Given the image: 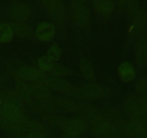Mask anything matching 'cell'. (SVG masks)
I'll return each mask as SVG.
<instances>
[{
  "mask_svg": "<svg viewBox=\"0 0 147 138\" xmlns=\"http://www.w3.org/2000/svg\"><path fill=\"white\" fill-rule=\"evenodd\" d=\"M93 135L98 138H113L119 134V129L112 120L105 118L95 119L92 127Z\"/></svg>",
  "mask_w": 147,
  "mask_h": 138,
  "instance_id": "1",
  "label": "cell"
},
{
  "mask_svg": "<svg viewBox=\"0 0 147 138\" xmlns=\"http://www.w3.org/2000/svg\"><path fill=\"white\" fill-rule=\"evenodd\" d=\"M1 112L2 116L9 122H17L22 116L20 103L12 98H9L4 101L1 108Z\"/></svg>",
  "mask_w": 147,
  "mask_h": 138,
  "instance_id": "2",
  "label": "cell"
},
{
  "mask_svg": "<svg viewBox=\"0 0 147 138\" xmlns=\"http://www.w3.org/2000/svg\"><path fill=\"white\" fill-rule=\"evenodd\" d=\"M72 17L76 23L80 25L87 24L89 18V11L86 3L81 1H76L72 3Z\"/></svg>",
  "mask_w": 147,
  "mask_h": 138,
  "instance_id": "3",
  "label": "cell"
},
{
  "mask_svg": "<svg viewBox=\"0 0 147 138\" xmlns=\"http://www.w3.org/2000/svg\"><path fill=\"white\" fill-rule=\"evenodd\" d=\"M44 83L46 87H48L53 90L56 91L60 93H73L72 86L62 78H57L50 76L44 79Z\"/></svg>",
  "mask_w": 147,
  "mask_h": 138,
  "instance_id": "4",
  "label": "cell"
},
{
  "mask_svg": "<svg viewBox=\"0 0 147 138\" xmlns=\"http://www.w3.org/2000/svg\"><path fill=\"white\" fill-rule=\"evenodd\" d=\"M105 91L100 86L93 83H86L79 87L78 90V94L86 99H99L103 97L105 95Z\"/></svg>",
  "mask_w": 147,
  "mask_h": 138,
  "instance_id": "5",
  "label": "cell"
},
{
  "mask_svg": "<svg viewBox=\"0 0 147 138\" xmlns=\"http://www.w3.org/2000/svg\"><path fill=\"white\" fill-rule=\"evenodd\" d=\"M65 128L69 136L78 137L85 133L87 129V124L83 119L75 118L68 121L66 123Z\"/></svg>",
  "mask_w": 147,
  "mask_h": 138,
  "instance_id": "6",
  "label": "cell"
},
{
  "mask_svg": "<svg viewBox=\"0 0 147 138\" xmlns=\"http://www.w3.org/2000/svg\"><path fill=\"white\" fill-rule=\"evenodd\" d=\"M126 132L131 138H147V125L142 121H130L126 126Z\"/></svg>",
  "mask_w": 147,
  "mask_h": 138,
  "instance_id": "7",
  "label": "cell"
},
{
  "mask_svg": "<svg viewBox=\"0 0 147 138\" xmlns=\"http://www.w3.org/2000/svg\"><path fill=\"white\" fill-rule=\"evenodd\" d=\"M9 12L13 19L24 20L28 18L30 14V8L27 4L20 1L13 2L9 7Z\"/></svg>",
  "mask_w": 147,
  "mask_h": 138,
  "instance_id": "8",
  "label": "cell"
},
{
  "mask_svg": "<svg viewBox=\"0 0 147 138\" xmlns=\"http://www.w3.org/2000/svg\"><path fill=\"white\" fill-rule=\"evenodd\" d=\"M55 27L50 23L42 22L37 25L35 35L41 41L48 42L53 38L55 35Z\"/></svg>",
  "mask_w": 147,
  "mask_h": 138,
  "instance_id": "9",
  "label": "cell"
},
{
  "mask_svg": "<svg viewBox=\"0 0 147 138\" xmlns=\"http://www.w3.org/2000/svg\"><path fill=\"white\" fill-rule=\"evenodd\" d=\"M18 76L24 80H33L44 77V72L35 68L24 67L20 69Z\"/></svg>",
  "mask_w": 147,
  "mask_h": 138,
  "instance_id": "10",
  "label": "cell"
},
{
  "mask_svg": "<svg viewBox=\"0 0 147 138\" xmlns=\"http://www.w3.org/2000/svg\"><path fill=\"white\" fill-rule=\"evenodd\" d=\"M119 76L123 82H129L133 80L136 76V72L134 66L128 62H124L119 66L118 68Z\"/></svg>",
  "mask_w": 147,
  "mask_h": 138,
  "instance_id": "11",
  "label": "cell"
},
{
  "mask_svg": "<svg viewBox=\"0 0 147 138\" xmlns=\"http://www.w3.org/2000/svg\"><path fill=\"white\" fill-rule=\"evenodd\" d=\"M95 11L101 14H109L114 9V4L111 1L100 0L95 1L93 3Z\"/></svg>",
  "mask_w": 147,
  "mask_h": 138,
  "instance_id": "12",
  "label": "cell"
},
{
  "mask_svg": "<svg viewBox=\"0 0 147 138\" xmlns=\"http://www.w3.org/2000/svg\"><path fill=\"white\" fill-rule=\"evenodd\" d=\"M28 86L30 94L34 97L45 99L50 96L48 90L46 89L45 86L37 84H28Z\"/></svg>",
  "mask_w": 147,
  "mask_h": 138,
  "instance_id": "13",
  "label": "cell"
},
{
  "mask_svg": "<svg viewBox=\"0 0 147 138\" xmlns=\"http://www.w3.org/2000/svg\"><path fill=\"white\" fill-rule=\"evenodd\" d=\"M14 32L9 24L1 23L0 24V43H7L12 40Z\"/></svg>",
  "mask_w": 147,
  "mask_h": 138,
  "instance_id": "14",
  "label": "cell"
},
{
  "mask_svg": "<svg viewBox=\"0 0 147 138\" xmlns=\"http://www.w3.org/2000/svg\"><path fill=\"white\" fill-rule=\"evenodd\" d=\"M80 69L83 77L87 79H93L94 78V70L91 63L84 60L80 62Z\"/></svg>",
  "mask_w": 147,
  "mask_h": 138,
  "instance_id": "15",
  "label": "cell"
},
{
  "mask_svg": "<svg viewBox=\"0 0 147 138\" xmlns=\"http://www.w3.org/2000/svg\"><path fill=\"white\" fill-rule=\"evenodd\" d=\"M58 104L68 112H77L80 109V106L77 104V103L68 99L60 98L58 100Z\"/></svg>",
  "mask_w": 147,
  "mask_h": 138,
  "instance_id": "16",
  "label": "cell"
},
{
  "mask_svg": "<svg viewBox=\"0 0 147 138\" xmlns=\"http://www.w3.org/2000/svg\"><path fill=\"white\" fill-rule=\"evenodd\" d=\"M14 30L17 35L21 37H28L31 35L32 30L31 28L27 24L23 22H20L14 25Z\"/></svg>",
  "mask_w": 147,
  "mask_h": 138,
  "instance_id": "17",
  "label": "cell"
},
{
  "mask_svg": "<svg viewBox=\"0 0 147 138\" xmlns=\"http://www.w3.org/2000/svg\"><path fill=\"white\" fill-rule=\"evenodd\" d=\"M50 72L52 76L57 78H61L63 77V76H69V74L70 73L68 68L58 64L53 65V68H52Z\"/></svg>",
  "mask_w": 147,
  "mask_h": 138,
  "instance_id": "18",
  "label": "cell"
},
{
  "mask_svg": "<svg viewBox=\"0 0 147 138\" xmlns=\"http://www.w3.org/2000/svg\"><path fill=\"white\" fill-rule=\"evenodd\" d=\"M62 54V50L57 44H53L47 51V57L52 62H56L60 59Z\"/></svg>",
  "mask_w": 147,
  "mask_h": 138,
  "instance_id": "19",
  "label": "cell"
},
{
  "mask_svg": "<svg viewBox=\"0 0 147 138\" xmlns=\"http://www.w3.org/2000/svg\"><path fill=\"white\" fill-rule=\"evenodd\" d=\"M37 63H38V66L40 70H44V71H50L54 65L47 56H42L40 57Z\"/></svg>",
  "mask_w": 147,
  "mask_h": 138,
  "instance_id": "20",
  "label": "cell"
},
{
  "mask_svg": "<svg viewBox=\"0 0 147 138\" xmlns=\"http://www.w3.org/2000/svg\"><path fill=\"white\" fill-rule=\"evenodd\" d=\"M50 12L53 14L55 18H60L63 16L64 10H63V7L61 4L59 2H54L50 7Z\"/></svg>",
  "mask_w": 147,
  "mask_h": 138,
  "instance_id": "21",
  "label": "cell"
},
{
  "mask_svg": "<svg viewBox=\"0 0 147 138\" xmlns=\"http://www.w3.org/2000/svg\"><path fill=\"white\" fill-rule=\"evenodd\" d=\"M147 88V82L146 80H139L137 83L136 84V89H137L139 91H144Z\"/></svg>",
  "mask_w": 147,
  "mask_h": 138,
  "instance_id": "22",
  "label": "cell"
},
{
  "mask_svg": "<svg viewBox=\"0 0 147 138\" xmlns=\"http://www.w3.org/2000/svg\"><path fill=\"white\" fill-rule=\"evenodd\" d=\"M20 138H32V137H29V136H26V137H20Z\"/></svg>",
  "mask_w": 147,
  "mask_h": 138,
  "instance_id": "23",
  "label": "cell"
},
{
  "mask_svg": "<svg viewBox=\"0 0 147 138\" xmlns=\"http://www.w3.org/2000/svg\"><path fill=\"white\" fill-rule=\"evenodd\" d=\"M66 138H78V137H72V136H68V137H67Z\"/></svg>",
  "mask_w": 147,
  "mask_h": 138,
  "instance_id": "24",
  "label": "cell"
}]
</instances>
